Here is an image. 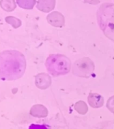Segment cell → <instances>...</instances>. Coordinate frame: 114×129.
Returning <instances> with one entry per match:
<instances>
[{"mask_svg":"<svg viewBox=\"0 0 114 129\" xmlns=\"http://www.w3.org/2000/svg\"><path fill=\"white\" fill-rule=\"evenodd\" d=\"M26 68V60L21 52L16 50L0 53V79L13 80L22 76Z\"/></svg>","mask_w":114,"mask_h":129,"instance_id":"6da1fadb","label":"cell"},{"mask_svg":"<svg viewBox=\"0 0 114 129\" xmlns=\"http://www.w3.org/2000/svg\"><path fill=\"white\" fill-rule=\"evenodd\" d=\"M97 20L105 35L114 42V4H103L97 12Z\"/></svg>","mask_w":114,"mask_h":129,"instance_id":"7a4b0ae2","label":"cell"},{"mask_svg":"<svg viewBox=\"0 0 114 129\" xmlns=\"http://www.w3.org/2000/svg\"><path fill=\"white\" fill-rule=\"evenodd\" d=\"M46 68L53 76L68 73L70 69V62L68 58L62 54H52L46 60Z\"/></svg>","mask_w":114,"mask_h":129,"instance_id":"3957f363","label":"cell"},{"mask_svg":"<svg viewBox=\"0 0 114 129\" xmlns=\"http://www.w3.org/2000/svg\"><path fill=\"white\" fill-rule=\"evenodd\" d=\"M28 129H50V126L46 124H32Z\"/></svg>","mask_w":114,"mask_h":129,"instance_id":"277c9868","label":"cell"}]
</instances>
